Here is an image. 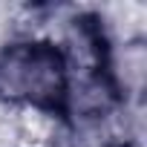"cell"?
Masks as SVG:
<instances>
[{"mask_svg": "<svg viewBox=\"0 0 147 147\" xmlns=\"http://www.w3.org/2000/svg\"><path fill=\"white\" fill-rule=\"evenodd\" d=\"M66 87H69V66L61 49L52 43H29L23 101L29 107L49 110L66 98Z\"/></svg>", "mask_w": 147, "mask_h": 147, "instance_id": "obj_1", "label": "cell"}, {"mask_svg": "<svg viewBox=\"0 0 147 147\" xmlns=\"http://www.w3.org/2000/svg\"><path fill=\"white\" fill-rule=\"evenodd\" d=\"M66 101L72 113L90 124L115 107V87L101 72H87L66 87Z\"/></svg>", "mask_w": 147, "mask_h": 147, "instance_id": "obj_2", "label": "cell"}, {"mask_svg": "<svg viewBox=\"0 0 147 147\" xmlns=\"http://www.w3.org/2000/svg\"><path fill=\"white\" fill-rule=\"evenodd\" d=\"M147 81V46L144 38L136 40H121L110 58V84L115 92L127 95H141Z\"/></svg>", "mask_w": 147, "mask_h": 147, "instance_id": "obj_3", "label": "cell"}, {"mask_svg": "<svg viewBox=\"0 0 147 147\" xmlns=\"http://www.w3.org/2000/svg\"><path fill=\"white\" fill-rule=\"evenodd\" d=\"M12 136L15 147H52L58 141V121L49 110L23 107L12 118Z\"/></svg>", "mask_w": 147, "mask_h": 147, "instance_id": "obj_4", "label": "cell"}, {"mask_svg": "<svg viewBox=\"0 0 147 147\" xmlns=\"http://www.w3.org/2000/svg\"><path fill=\"white\" fill-rule=\"evenodd\" d=\"M29 43H12L0 49V101H23Z\"/></svg>", "mask_w": 147, "mask_h": 147, "instance_id": "obj_5", "label": "cell"}]
</instances>
